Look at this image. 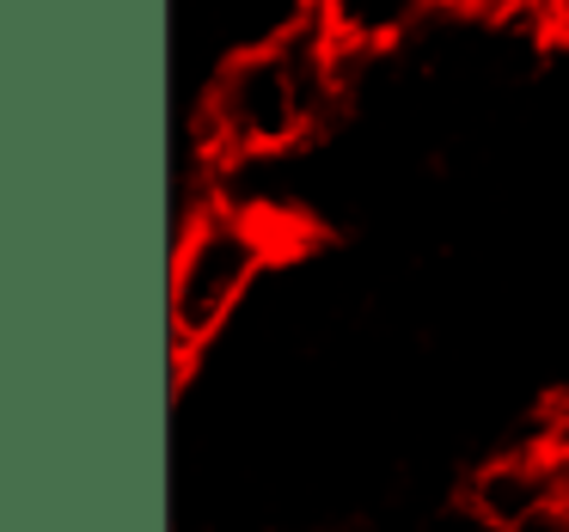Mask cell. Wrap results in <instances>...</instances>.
Wrapping results in <instances>:
<instances>
[{"instance_id": "1", "label": "cell", "mask_w": 569, "mask_h": 532, "mask_svg": "<svg viewBox=\"0 0 569 532\" xmlns=\"http://www.w3.org/2000/svg\"><path fill=\"white\" fill-rule=\"evenodd\" d=\"M356 43L325 7L295 13L276 38L227 56L202 92V148L221 160H270L319 135L349 99Z\"/></svg>"}, {"instance_id": "2", "label": "cell", "mask_w": 569, "mask_h": 532, "mask_svg": "<svg viewBox=\"0 0 569 532\" xmlns=\"http://www.w3.org/2000/svg\"><path fill=\"white\" fill-rule=\"evenodd\" d=\"M276 251H282V239L258 209L209 202L190 214L172 245V282H166V331H172L178 361L227 331L239 300L270 275Z\"/></svg>"}, {"instance_id": "4", "label": "cell", "mask_w": 569, "mask_h": 532, "mask_svg": "<svg viewBox=\"0 0 569 532\" xmlns=\"http://www.w3.org/2000/svg\"><path fill=\"white\" fill-rule=\"evenodd\" d=\"M429 532H508V526H496V520L490 514H483V508L478 502H471V495H459V502L453 508H447V514L441 520H435V526Z\"/></svg>"}, {"instance_id": "3", "label": "cell", "mask_w": 569, "mask_h": 532, "mask_svg": "<svg viewBox=\"0 0 569 532\" xmlns=\"http://www.w3.org/2000/svg\"><path fill=\"white\" fill-rule=\"evenodd\" d=\"M466 495L496 520V526H508V532H515L520 520L545 514V508L569 502L563 471H557V459L545 453L539 441H532V446H515V453H502V459H490V465L471 478Z\"/></svg>"}, {"instance_id": "5", "label": "cell", "mask_w": 569, "mask_h": 532, "mask_svg": "<svg viewBox=\"0 0 569 532\" xmlns=\"http://www.w3.org/2000/svg\"><path fill=\"white\" fill-rule=\"evenodd\" d=\"M515 532H569V502H557V508H545V514L520 520Z\"/></svg>"}, {"instance_id": "6", "label": "cell", "mask_w": 569, "mask_h": 532, "mask_svg": "<svg viewBox=\"0 0 569 532\" xmlns=\"http://www.w3.org/2000/svg\"><path fill=\"white\" fill-rule=\"evenodd\" d=\"M545 26H551L557 38L569 43V0H545Z\"/></svg>"}]
</instances>
